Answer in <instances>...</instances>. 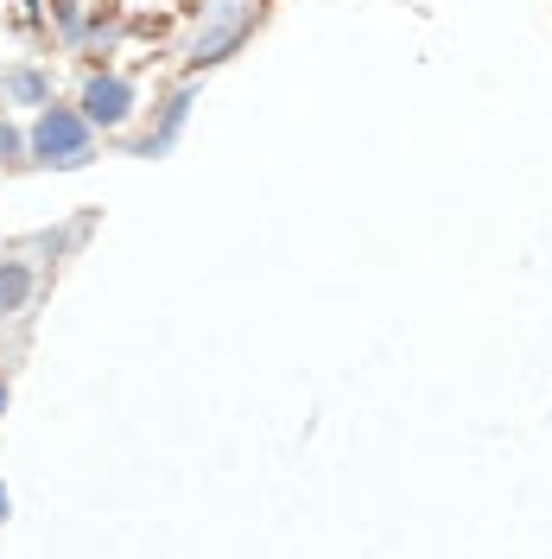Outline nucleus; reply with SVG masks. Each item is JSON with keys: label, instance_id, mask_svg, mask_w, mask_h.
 <instances>
[{"label": "nucleus", "instance_id": "nucleus-1", "mask_svg": "<svg viewBox=\"0 0 552 559\" xmlns=\"http://www.w3.org/2000/svg\"><path fill=\"white\" fill-rule=\"evenodd\" d=\"M26 159L33 166H51V173H83L96 159V128L83 108H64V103H45L26 134Z\"/></svg>", "mask_w": 552, "mask_h": 559}, {"label": "nucleus", "instance_id": "nucleus-2", "mask_svg": "<svg viewBox=\"0 0 552 559\" xmlns=\"http://www.w3.org/2000/svg\"><path fill=\"white\" fill-rule=\"evenodd\" d=\"M254 26H261V0H209L204 26H197V38H191L184 70H191V76H204V70L229 64L248 38H254Z\"/></svg>", "mask_w": 552, "mask_h": 559}, {"label": "nucleus", "instance_id": "nucleus-3", "mask_svg": "<svg viewBox=\"0 0 552 559\" xmlns=\"http://www.w3.org/2000/svg\"><path fill=\"white\" fill-rule=\"evenodd\" d=\"M134 103L140 90L121 76V70H89V83H83V115H89V128H103V134H115V128H128L134 121Z\"/></svg>", "mask_w": 552, "mask_h": 559}, {"label": "nucleus", "instance_id": "nucleus-4", "mask_svg": "<svg viewBox=\"0 0 552 559\" xmlns=\"http://www.w3.org/2000/svg\"><path fill=\"white\" fill-rule=\"evenodd\" d=\"M191 103H197V96H191V83H184V90H172V96L159 103V128H153L146 140H134L140 159H166V153H172L178 134H184V121H191Z\"/></svg>", "mask_w": 552, "mask_h": 559}, {"label": "nucleus", "instance_id": "nucleus-5", "mask_svg": "<svg viewBox=\"0 0 552 559\" xmlns=\"http://www.w3.org/2000/svg\"><path fill=\"white\" fill-rule=\"evenodd\" d=\"M0 96H7V103H20V108H45V103H51V70H38V64L0 70Z\"/></svg>", "mask_w": 552, "mask_h": 559}, {"label": "nucleus", "instance_id": "nucleus-6", "mask_svg": "<svg viewBox=\"0 0 552 559\" xmlns=\"http://www.w3.org/2000/svg\"><path fill=\"white\" fill-rule=\"evenodd\" d=\"M33 286H38V274L26 261H0V312H26Z\"/></svg>", "mask_w": 552, "mask_h": 559}, {"label": "nucleus", "instance_id": "nucleus-7", "mask_svg": "<svg viewBox=\"0 0 552 559\" xmlns=\"http://www.w3.org/2000/svg\"><path fill=\"white\" fill-rule=\"evenodd\" d=\"M20 159H26V134L13 121H0V166H20Z\"/></svg>", "mask_w": 552, "mask_h": 559}, {"label": "nucleus", "instance_id": "nucleus-8", "mask_svg": "<svg viewBox=\"0 0 552 559\" xmlns=\"http://www.w3.org/2000/svg\"><path fill=\"white\" fill-rule=\"evenodd\" d=\"M7 515H13V496H7V484H0V522H7Z\"/></svg>", "mask_w": 552, "mask_h": 559}, {"label": "nucleus", "instance_id": "nucleus-9", "mask_svg": "<svg viewBox=\"0 0 552 559\" xmlns=\"http://www.w3.org/2000/svg\"><path fill=\"white\" fill-rule=\"evenodd\" d=\"M0 414H7V376H0Z\"/></svg>", "mask_w": 552, "mask_h": 559}, {"label": "nucleus", "instance_id": "nucleus-10", "mask_svg": "<svg viewBox=\"0 0 552 559\" xmlns=\"http://www.w3.org/2000/svg\"><path fill=\"white\" fill-rule=\"evenodd\" d=\"M20 7H26V13H38V7H45V0H20Z\"/></svg>", "mask_w": 552, "mask_h": 559}]
</instances>
